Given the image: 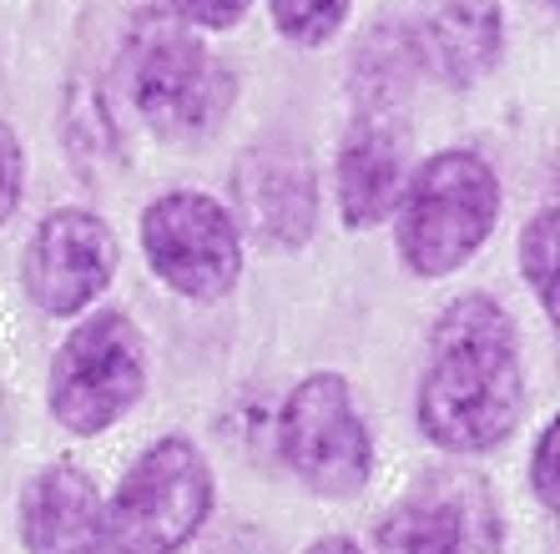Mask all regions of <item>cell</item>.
I'll use <instances>...</instances> for the list:
<instances>
[{
	"mask_svg": "<svg viewBox=\"0 0 560 554\" xmlns=\"http://www.w3.org/2000/svg\"><path fill=\"white\" fill-rule=\"evenodd\" d=\"M268 11H273L278 36L313 51V46H328L343 31L353 0H268Z\"/></svg>",
	"mask_w": 560,
	"mask_h": 554,
	"instance_id": "9a60e30c",
	"label": "cell"
},
{
	"mask_svg": "<svg viewBox=\"0 0 560 554\" xmlns=\"http://www.w3.org/2000/svg\"><path fill=\"white\" fill-rule=\"evenodd\" d=\"M505 46V15L495 0H444L424 15L415 56L450 86H475L490 76Z\"/></svg>",
	"mask_w": 560,
	"mask_h": 554,
	"instance_id": "4fadbf2b",
	"label": "cell"
},
{
	"mask_svg": "<svg viewBox=\"0 0 560 554\" xmlns=\"http://www.w3.org/2000/svg\"><path fill=\"white\" fill-rule=\"evenodd\" d=\"M212 515V469L192 438L167 434L147 444L102 499L106 554H183Z\"/></svg>",
	"mask_w": 560,
	"mask_h": 554,
	"instance_id": "277c9868",
	"label": "cell"
},
{
	"mask_svg": "<svg viewBox=\"0 0 560 554\" xmlns=\"http://www.w3.org/2000/svg\"><path fill=\"white\" fill-rule=\"evenodd\" d=\"M521 409L525 368L515 318L485 293L455 297L434 318L419 368V434L444 453H485L515 434Z\"/></svg>",
	"mask_w": 560,
	"mask_h": 554,
	"instance_id": "6da1fadb",
	"label": "cell"
},
{
	"mask_svg": "<svg viewBox=\"0 0 560 554\" xmlns=\"http://www.w3.org/2000/svg\"><path fill=\"white\" fill-rule=\"evenodd\" d=\"M278 453L308 494L353 499L374 479V438L343 374H308L278 413Z\"/></svg>",
	"mask_w": 560,
	"mask_h": 554,
	"instance_id": "8992f818",
	"label": "cell"
},
{
	"mask_svg": "<svg viewBox=\"0 0 560 554\" xmlns=\"http://www.w3.org/2000/svg\"><path fill=\"white\" fill-rule=\"evenodd\" d=\"M556 233H560V212L556 207H540L521 233V278L525 287L535 293L540 313L550 322L560 318V303H556Z\"/></svg>",
	"mask_w": 560,
	"mask_h": 554,
	"instance_id": "5bb4252c",
	"label": "cell"
},
{
	"mask_svg": "<svg viewBox=\"0 0 560 554\" xmlns=\"http://www.w3.org/2000/svg\"><path fill=\"white\" fill-rule=\"evenodd\" d=\"M394 247L415 278L440 283L480 258L500 222V177L480 152L450 146L424 156L394 202Z\"/></svg>",
	"mask_w": 560,
	"mask_h": 554,
	"instance_id": "7a4b0ae2",
	"label": "cell"
},
{
	"mask_svg": "<svg viewBox=\"0 0 560 554\" xmlns=\"http://www.w3.org/2000/svg\"><path fill=\"white\" fill-rule=\"evenodd\" d=\"M253 0H162V11L187 21L192 31H228L248 15Z\"/></svg>",
	"mask_w": 560,
	"mask_h": 554,
	"instance_id": "e0dca14e",
	"label": "cell"
},
{
	"mask_svg": "<svg viewBox=\"0 0 560 554\" xmlns=\"http://www.w3.org/2000/svg\"><path fill=\"white\" fill-rule=\"evenodd\" d=\"M546 5H550V0H546Z\"/></svg>",
	"mask_w": 560,
	"mask_h": 554,
	"instance_id": "ffe728a7",
	"label": "cell"
},
{
	"mask_svg": "<svg viewBox=\"0 0 560 554\" xmlns=\"http://www.w3.org/2000/svg\"><path fill=\"white\" fill-rule=\"evenodd\" d=\"M15 529L26 554H106L102 490L71 459L40 464L21 490Z\"/></svg>",
	"mask_w": 560,
	"mask_h": 554,
	"instance_id": "7c38bea8",
	"label": "cell"
},
{
	"mask_svg": "<svg viewBox=\"0 0 560 554\" xmlns=\"http://www.w3.org/2000/svg\"><path fill=\"white\" fill-rule=\"evenodd\" d=\"M409 177V131L394 102H359L349 131L339 142V217L343 227L364 233L394 212Z\"/></svg>",
	"mask_w": 560,
	"mask_h": 554,
	"instance_id": "8fae6325",
	"label": "cell"
},
{
	"mask_svg": "<svg viewBox=\"0 0 560 554\" xmlns=\"http://www.w3.org/2000/svg\"><path fill=\"white\" fill-rule=\"evenodd\" d=\"M121 81L156 137H202L233 102L228 66L212 61L197 31L162 5L137 15L121 51Z\"/></svg>",
	"mask_w": 560,
	"mask_h": 554,
	"instance_id": "3957f363",
	"label": "cell"
},
{
	"mask_svg": "<svg viewBox=\"0 0 560 554\" xmlns=\"http://www.w3.org/2000/svg\"><path fill=\"white\" fill-rule=\"evenodd\" d=\"M237 227H248L262 247H303L318 222V181L308 152L293 142H258L233 172Z\"/></svg>",
	"mask_w": 560,
	"mask_h": 554,
	"instance_id": "30bf717a",
	"label": "cell"
},
{
	"mask_svg": "<svg viewBox=\"0 0 560 554\" xmlns=\"http://www.w3.org/2000/svg\"><path fill=\"white\" fill-rule=\"evenodd\" d=\"M505 519L475 474L434 469L374 529V554H500Z\"/></svg>",
	"mask_w": 560,
	"mask_h": 554,
	"instance_id": "ba28073f",
	"label": "cell"
},
{
	"mask_svg": "<svg viewBox=\"0 0 560 554\" xmlns=\"http://www.w3.org/2000/svg\"><path fill=\"white\" fill-rule=\"evenodd\" d=\"M117 258L121 247L112 222L86 207H61L31 233L21 283L46 318H81L117 278Z\"/></svg>",
	"mask_w": 560,
	"mask_h": 554,
	"instance_id": "9c48e42d",
	"label": "cell"
},
{
	"mask_svg": "<svg viewBox=\"0 0 560 554\" xmlns=\"http://www.w3.org/2000/svg\"><path fill=\"white\" fill-rule=\"evenodd\" d=\"M21 187H26V152H21V137L0 121V227L15 217Z\"/></svg>",
	"mask_w": 560,
	"mask_h": 554,
	"instance_id": "ac0fdd59",
	"label": "cell"
},
{
	"mask_svg": "<svg viewBox=\"0 0 560 554\" xmlns=\"http://www.w3.org/2000/svg\"><path fill=\"white\" fill-rule=\"evenodd\" d=\"M556 453H560V424L550 419V424L540 428V438H535V453H530V490H535V499L546 504V515H556V509H560Z\"/></svg>",
	"mask_w": 560,
	"mask_h": 554,
	"instance_id": "2e32d148",
	"label": "cell"
},
{
	"mask_svg": "<svg viewBox=\"0 0 560 554\" xmlns=\"http://www.w3.org/2000/svg\"><path fill=\"white\" fill-rule=\"evenodd\" d=\"M303 554H364V550H359L349 534H324V540H313Z\"/></svg>",
	"mask_w": 560,
	"mask_h": 554,
	"instance_id": "d6986e66",
	"label": "cell"
},
{
	"mask_svg": "<svg viewBox=\"0 0 560 554\" xmlns=\"http://www.w3.org/2000/svg\"><path fill=\"white\" fill-rule=\"evenodd\" d=\"M147 268L187 303H218L243 278V227L208 192H162L142 212Z\"/></svg>",
	"mask_w": 560,
	"mask_h": 554,
	"instance_id": "52a82bcc",
	"label": "cell"
},
{
	"mask_svg": "<svg viewBox=\"0 0 560 554\" xmlns=\"http://www.w3.org/2000/svg\"><path fill=\"white\" fill-rule=\"evenodd\" d=\"M147 388V338L121 308L81 313L46 374V409L66 434H106Z\"/></svg>",
	"mask_w": 560,
	"mask_h": 554,
	"instance_id": "5b68a950",
	"label": "cell"
}]
</instances>
